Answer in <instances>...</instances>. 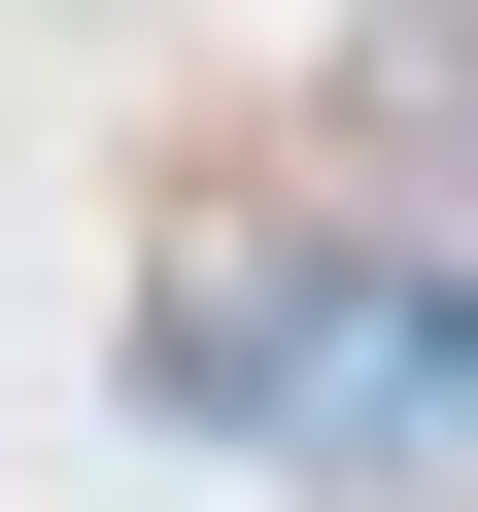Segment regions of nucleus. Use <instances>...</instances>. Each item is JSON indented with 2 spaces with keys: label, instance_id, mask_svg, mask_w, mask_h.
I'll return each mask as SVG.
<instances>
[{
  "label": "nucleus",
  "instance_id": "obj_1",
  "mask_svg": "<svg viewBox=\"0 0 478 512\" xmlns=\"http://www.w3.org/2000/svg\"><path fill=\"white\" fill-rule=\"evenodd\" d=\"M376 171H478V35H376Z\"/></svg>",
  "mask_w": 478,
  "mask_h": 512
}]
</instances>
